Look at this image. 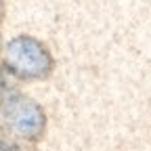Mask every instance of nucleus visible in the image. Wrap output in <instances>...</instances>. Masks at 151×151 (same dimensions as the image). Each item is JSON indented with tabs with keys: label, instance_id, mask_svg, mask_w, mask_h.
<instances>
[{
	"label": "nucleus",
	"instance_id": "1",
	"mask_svg": "<svg viewBox=\"0 0 151 151\" xmlns=\"http://www.w3.org/2000/svg\"><path fill=\"white\" fill-rule=\"evenodd\" d=\"M0 128L15 139L36 143L46 132V113L25 94H9L0 101Z\"/></svg>",
	"mask_w": 151,
	"mask_h": 151
},
{
	"label": "nucleus",
	"instance_id": "3",
	"mask_svg": "<svg viewBox=\"0 0 151 151\" xmlns=\"http://www.w3.org/2000/svg\"><path fill=\"white\" fill-rule=\"evenodd\" d=\"M0 151H19L13 143H9V141H2L0 139Z\"/></svg>",
	"mask_w": 151,
	"mask_h": 151
},
{
	"label": "nucleus",
	"instance_id": "2",
	"mask_svg": "<svg viewBox=\"0 0 151 151\" xmlns=\"http://www.w3.org/2000/svg\"><path fill=\"white\" fill-rule=\"evenodd\" d=\"M4 67L19 80H44L55 61L46 44L32 36H17L4 48Z\"/></svg>",
	"mask_w": 151,
	"mask_h": 151
}]
</instances>
